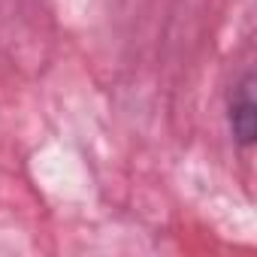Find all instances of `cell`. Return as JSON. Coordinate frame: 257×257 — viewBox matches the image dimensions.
Returning <instances> with one entry per match:
<instances>
[{
    "mask_svg": "<svg viewBox=\"0 0 257 257\" xmlns=\"http://www.w3.org/2000/svg\"><path fill=\"white\" fill-rule=\"evenodd\" d=\"M227 121L239 149L257 143V100H254V73H245L227 97Z\"/></svg>",
    "mask_w": 257,
    "mask_h": 257,
    "instance_id": "6da1fadb",
    "label": "cell"
}]
</instances>
